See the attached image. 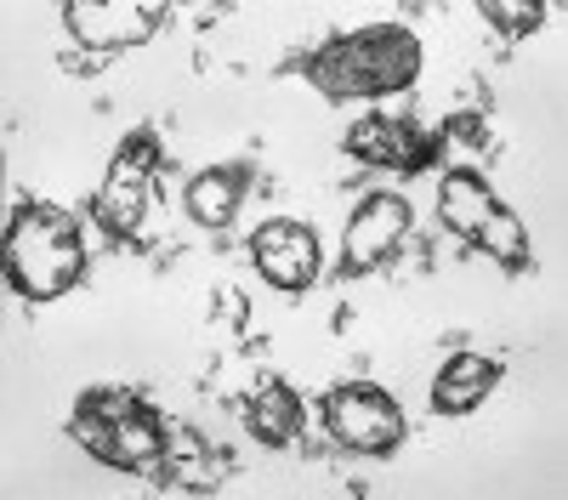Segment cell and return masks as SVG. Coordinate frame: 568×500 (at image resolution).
<instances>
[{
	"mask_svg": "<svg viewBox=\"0 0 568 500\" xmlns=\"http://www.w3.org/2000/svg\"><path fill=\"white\" fill-rule=\"evenodd\" d=\"M489 387H500V364L484 353H455L433 381V404L444 416H466V409H478L489 398Z\"/></svg>",
	"mask_w": 568,
	"mask_h": 500,
	"instance_id": "8fae6325",
	"label": "cell"
},
{
	"mask_svg": "<svg viewBox=\"0 0 568 500\" xmlns=\"http://www.w3.org/2000/svg\"><path fill=\"white\" fill-rule=\"evenodd\" d=\"M426 52L420 34L404 23H369L353 34L324 40L313 58H302V74L324 91V98H387V91H404L420 74Z\"/></svg>",
	"mask_w": 568,
	"mask_h": 500,
	"instance_id": "6da1fadb",
	"label": "cell"
},
{
	"mask_svg": "<svg viewBox=\"0 0 568 500\" xmlns=\"http://www.w3.org/2000/svg\"><path fill=\"white\" fill-rule=\"evenodd\" d=\"M251 188V165L245 160H222V165H205L200 176H187V211H194V222L205 227H227L233 211H240Z\"/></svg>",
	"mask_w": 568,
	"mask_h": 500,
	"instance_id": "30bf717a",
	"label": "cell"
},
{
	"mask_svg": "<svg viewBox=\"0 0 568 500\" xmlns=\"http://www.w3.org/2000/svg\"><path fill=\"white\" fill-rule=\"evenodd\" d=\"M251 256L273 290H307L318 279V234L307 222H262L251 234Z\"/></svg>",
	"mask_w": 568,
	"mask_h": 500,
	"instance_id": "52a82bcc",
	"label": "cell"
},
{
	"mask_svg": "<svg viewBox=\"0 0 568 500\" xmlns=\"http://www.w3.org/2000/svg\"><path fill=\"white\" fill-rule=\"evenodd\" d=\"M154 194H160V143H154V131H131L114 154V165H109V176H103V194H98L103 234L136 239Z\"/></svg>",
	"mask_w": 568,
	"mask_h": 500,
	"instance_id": "277c9868",
	"label": "cell"
},
{
	"mask_svg": "<svg viewBox=\"0 0 568 500\" xmlns=\"http://www.w3.org/2000/svg\"><path fill=\"white\" fill-rule=\"evenodd\" d=\"M85 273V245L69 211L29 200L7 222V285L29 302H58L63 290L80 285Z\"/></svg>",
	"mask_w": 568,
	"mask_h": 500,
	"instance_id": "3957f363",
	"label": "cell"
},
{
	"mask_svg": "<svg viewBox=\"0 0 568 500\" xmlns=\"http://www.w3.org/2000/svg\"><path fill=\"white\" fill-rule=\"evenodd\" d=\"M438 211H444V222L455 227L460 239H471L484 227V216L495 211V194H489V182L478 171H449L438 182Z\"/></svg>",
	"mask_w": 568,
	"mask_h": 500,
	"instance_id": "4fadbf2b",
	"label": "cell"
},
{
	"mask_svg": "<svg viewBox=\"0 0 568 500\" xmlns=\"http://www.w3.org/2000/svg\"><path fill=\"white\" fill-rule=\"evenodd\" d=\"M222 455L200 438V432H182V427H171V438H165V467H160V478L165 483H187V489H211L216 478H222Z\"/></svg>",
	"mask_w": 568,
	"mask_h": 500,
	"instance_id": "5bb4252c",
	"label": "cell"
},
{
	"mask_svg": "<svg viewBox=\"0 0 568 500\" xmlns=\"http://www.w3.org/2000/svg\"><path fill=\"white\" fill-rule=\"evenodd\" d=\"M471 245L489 251L500 267H524V262H529V234H524V222H517L511 211H500V205L484 216V227L471 234Z\"/></svg>",
	"mask_w": 568,
	"mask_h": 500,
	"instance_id": "9a60e30c",
	"label": "cell"
},
{
	"mask_svg": "<svg viewBox=\"0 0 568 500\" xmlns=\"http://www.w3.org/2000/svg\"><path fill=\"white\" fill-rule=\"evenodd\" d=\"M347 154L364 165H387V171H420L426 143L409 120H358L347 131Z\"/></svg>",
	"mask_w": 568,
	"mask_h": 500,
	"instance_id": "9c48e42d",
	"label": "cell"
},
{
	"mask_svg": "<svg viewBox=\"0 0 568 500\" xmlns=\"http://www.w3.org/2000/svg\"><path fill=\"white\" fill-rule=\"evenodd\" d=\"M251 432L267 443V449H284V443H296L302 432V398L284 387L278 376H267L251 398Z\"/></svg>",
	"mask_w": 568,
	"mask_h": 500,
	"instance_id": "7c38bea8",
	"label": "cell"
},
{
	"mask_svg": "<svg viewBox=\"0 0 568 500\" xmlns=\"http://www.w3.org/2000/svg\"><path fill=\"white\" fill-rule=\"evenodd\" d=\"M324 427L336 443H347L358 455H387L404 438V409L375 381H347V387L324 392Z\"/></svg>",
	"mask_w": 568,
	"mask_h": 500,
	"instance_id": "5b68a950",
	"label": "cell"
},
{
	"mask_svg": "<svg viewBox=\"0 0 568 500\" xmlns=\"http://www.w3.org/2000/svg\"><path fill=\"white\" fill-rule=\"evenodd\" d=\"M165 18H171L165 0H69L63 7L69 34L98 45V52H125V45L154 40Z\"/></svg>",
	"mask_w": 568,
	"mask_h": 500,
	"instance_id": "8992f818",
	"label": "cell"
},
{
	"mask_svg": "<svg viewBox=\"0 0 568 500\" xmlns=\"http://www.w3.org/2000/svg\"><path fill=\"white\" fill-rule=\"evenodd\" d=\"M69 432L85 455H98L103 467H120V472H136V478H160V467H165L171 427L136 387H85L74 398Z\"/></svg>",
	"mask_w": 568,
	"mask_h": 500,
	"instance_id": "7a4b0ae2",
	"label": "cell"
},
{
	"mask_svg": "<svg viewBox=\"0 0 568 500\" xmlns=\"http://www.w3.org/2000/svg\"><path fill=\"white\" fill-rule=\"evenodd\" d=\"M484 18L500 34H529V29L546 23V7H540V0H484Z\"/></svg>",
	"mask_w": 568,
	"mask_h": 500,
	"instance_id": "2e32d148",
	"label": "cell"
},
{
	"mask_svg": "<svg viewBox=\"0 0 568 500\" xmlns=\"http://www.w3.org/2000/svg\"><path fill=\"white\" fill-rule=\"evenodd\" d=\"M409 234V205L398 194H369L353 222H347V234H342V267L347 273H369V267H382L398 239Z\"/></svg>",
	"mask_w": 568,
	"mask_h": 500,
	"instance_id": "ba28073f",
	"label": "cell"
}]
</instances>
